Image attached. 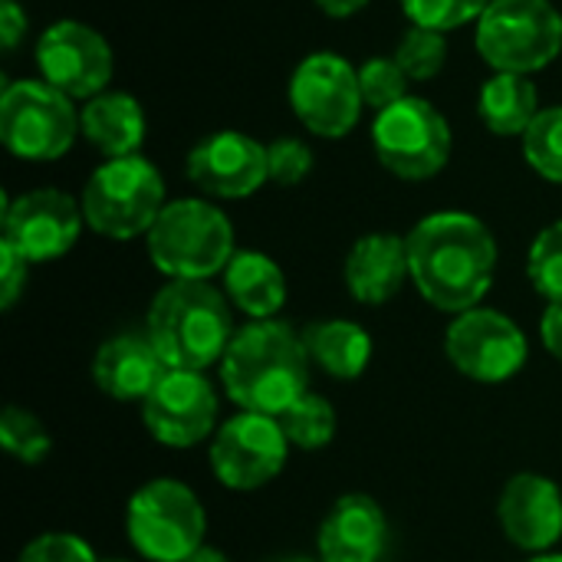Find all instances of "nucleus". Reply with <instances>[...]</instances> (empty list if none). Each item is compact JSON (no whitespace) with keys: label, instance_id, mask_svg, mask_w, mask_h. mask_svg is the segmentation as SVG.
<instances>
[{"label":"nucleus","instance_id":"25","mask_svg":"<svg viewBox=\"0 0 562 562\" xmlns=\"http://www.w3.org/2000/svg\"><path fill=\"white\" fill-rule=\"evenodd\" d=\"M280 425H283V431H286L293 448H300V451H323L326 445H333L339 418H336L333 402L310 389L303 398H296L280 415Z\"/></svg>","mask_w":562,"mask_h":562},{"label":"nucleus","instance_id":"7","mask_svg":"<svg viewBox=\"0 0 562 562\" xmlns=\"http://www.w3.org/2000/svg\"><path fill=\"white\" fill-rule=\"evenodd\" d=\"M474 43L494 72L533 76L562 53V10L553 0H491Z\"/></svg>","mask_w":562,"mask_h":562},{"label":"nucleus","instance_id":"28","mask_svg":"<svg viewBox=\"0 0 562 562\" xmlns=\"http://www.w3.org/2000/svg\"><path fill=\"white\" fill-rule=\"evenodd\" d=\"M412 82H431L448 63V33L428 26H408L392 53Z\"/></svg>","mask_w":562,"mask_h":562},{"label":"nucleus","instance_id":"18","mask_svg":"<svg viewBox=\"0 0 562 562\" xmlns=\"http://www.w3.org/2000/svg\"><path fill=\"white\" fill-rule=\"evenodd\" d=\"M389 547V517L369 494H342L319 524V562H382Z\"/></svg>","mask_w":562,"mask_h":562},{"label":"nucleus","instance_id":"35","mask_svg":"<svg viewBox=\"0 0 562 562\" xmlns=\"http://www.w3.org/2000/svg\"><path fill=\"white\" fill-rule=\"evenodd\" d=\"M26 10L16 0H0V46L3 53H13L26 36Z\"/></svg>","mask_w":562,"mask_h":562},{"label":"nucleus","instance_id":"37","mask_svg":"<svg viewBox=\"0 0 562 562\" xmlns=\"http://www.w3.org/2000/svg\"><path fill=\"white\" fill-rule=\"evenodd\" d=\"M326 16H336V20H346V16H356L359 10H366L372 0H313Z\"/></svg>","mask_w":562,"mask_h":562},{"label":"nucleus","instance_id":"8","mask_svg":"<svg viewBox=\"0 0 562 562\" xmlns=\"http://www.w3.org/2000/svg\"><path fill=\"white\" fill-rule=\"evenodd\" d=\"M79 109L43 79H13L0 92V142L33 165L59 161L79 138Z\"/></svg>","mask_w":562,"mask_h":562},{"label":"nucleus","instance_id":"1","mask_svg":"<svg viewBox=\"0 0 562 562\" xmlns=\"http://www.w3.org/2000/svg\"><path fill=\"white\" fill-rule=\"evenodd\" d=\"M412 286L438 313H468L484 303L497 277V237L468 211L425 214L408 234Z\"/></svg>","mask_w":562,"mask_h":562},{"label":"nucleus","instance_id":"21","mask_svg":"<svg viewBox=\"0 0 562 562\" xmlns=\"http://www.w3.org/2000/svg\"><path fill=\"white\" fill-rule=\"evenodd\" d=\"M79 132L102 155V161L105 158H128V155H142L148 119H145V109L135 95L119 92V89H105V92L92 95L89 102H82Z\"/></svg>","mask_w":562,"mask_h":562},{"label":"nucleus","instance_id":"30","mask_svg":"<svg viewBox=\"0 0 562 562\" xmlns=\"http://www.w3.org/2000/svg\"><path fill=\"white\" fill-rule=\"evenodd\" d=\"M359 86H362V99L366 109L372 112H385L389 105L408 99V86L412 79L405 76V69L398 66L395 56H372L359 66Z\"/></svg>","mask_w":562,"mask_h":562},{"label":"nucleus","instance_id":"27","mask_svg":"<svg viewBox=\"0 0 562 562\" xmlns=\"http://www.w3.org/2000/svg\"><path fill=\"white\" fill-rule=\"evenodd\" d=\"M527 165L543 178L562 184V105H547L520 138Z\"/></svg>","mask_w":562,"mask_h":562},{"label":"nucleus","instance_id":"40","mask_svg":"<svg viewBox=\"0 0 562 562\" xmlns=\"http://www.w3.org/2000/svg\"><path fill=\"white\" fill-rule=\"evenodd\" d=\"M277 562H316V560H310V557H283V560H277Z\"/></svg>","mask_w":562,"mask_h":562},{"label":"nucleus","instance_id":"13","mask_svg":"<svg viewBox=\"0 0 562 562\" xmlns=\"http://www.w3.org/2000/svg\"><path fill=\"white\" fill-rule=\"evenodd\" d=\"M142 425L165 448H198L221 428V395L207 372L168 369L142 402Z\"/></svg>","mask_w":562,"mask_h":562},{"label":"nucleus","instance_id":"10","mask_svg":"<svg viewBox=\"0 0 562 562\" xmlns=\"http://www.w3.org/2000/svg\"><path fill=\"white\" fill-rule=\"evenodd\" d=\"M286 99L296 122L310 135L329 142L346 138L366 112L359 66H352L333 49H316L296 63L286 86Z\"/></svg>","mask_w":562,"mask_h":562},{"label":"nucleus","instance_id":"24","mask_svg":"<svg viewBox=\"0 0 562 562\" xmlns=\"http://www.w3.org/2000/svg\"><path fill=\"white\" fill-rule=\"evenodd\" d=\"M540 109L537 82L520 72H494L477 92V119L501 138H524Z\"/></svg>","mask_w":562,"mask_h":562},{"label":"nucleus","instance_id":"4","mask_svg":"<svg viewBox=\"0 0 562 562\" xmlns=\"http://www.w3.org/2000/svg\"><path fill=\"white\" fill-rule=\"evenodd\" d=\"M145 254L165 280H214L237 254V234L217 201L175 198L145 234Z\"/></svg>","mask_w":562,"mask_h":562},{"label":"nucleus","instance_id":"16","mask_svg":"<svg viewBox=\"0 0 562 562\" xmlns=\"http://www.w3.org/2000/svg\"><path fill=\"white\" fill-rule=\"evenodd\" d=\"M184 175L201 198L244 201L270 181L267 145L237 128L211 132L188 151Z\"/></svg>","mask_w":562,"mask_h":562},{"label":"nucleus","instance_id":"17","mask_svg":"<svg viewBox=\"0 0 562 562\" xmlns=\"http://www.w3.org/2000/svg\"><path fill=\"white\" fill-rule=\"evenodd\" d=\"M497 524L527 557L553 553L562 540L560 484L537 471L514 474L497 497Z\"/></svg>","mask_w":562,"mask_h":562},{"label":"nucleus","instance_id":"41","mask_svg":"<svg viewBox=\"0 0 562 562\" xmlns=\"http://www.w3.org/2000/svg\"><path fill=\"white\" fill-rule=\"evenodd\" d=\"M99 562H132L128 557H105V560H99Z\"/></svg>","mask_w":562,"mask_h":562},{"label":"nucleus","instance_id":"36","mask_svg":"<svg viewBox=\"0 0 562 562\" xmlns=\"http://www.w3.org/2000/svg\"><path fill=\"white\" fill-rule=\"evenodd\" d=\"M540 339H543V349L562 366V303H547L540 316Z\"/></svg>","mask_w":562,"mask_h":562},{"label":"nucleus","instance_id":"26","mask_svg":"<svg viewBox=\"0 0 562 562\" xmlns=\"http://www.w3.org/2000/svg\"><path fill=\"white\" fill-rule=\"evenodd\" d=\"M0 448L20 464H43L53 451V438L30 408L7 405L0 415Z\"/></svg>","mask_w":562,"mask_h":562},{"label":"nucleus","instance_id":"3","mask_svg":"<svg viewBox=\"0 0 562 562\" xmlns=\"http://www.w3.org/2000/svg\"><path fill=\"white\" fill-rule=\"evenodd\" d=\"M234 306L211 280H165L145 310V336L168 369L221 366L237 326Z\"/></svg>","mask_w":562,"mask_h":562},{"label":"nucleus","instance_id":"19","mask_svg":"<svg viewBox=\"0 0 562 562\" xmlns=\"http://www.w3.org/2000/svg\"><path fill=\"white\" fill-rule=\"evenodd\" d=\"M342 280L349 296L362 306L392 303L405 283H412L408 240L389 231L362 234L342 260Z\"/></svg>","mask_w":562,"mask_h":562},{"label":"nucleus","instance_id":"31","mask_svg":"<svg viewBox=\"0 0 562 562\" xmlns=\"http://www.w3.org/2000/svg\"><path fill=\"white\" fill-rule=\"evenodd\" d=\"M487 7L491 0H402V10L412 26H428L438 33L477 23Z\"/></svg>","mask_w":562,"mask_h":562},{"label":"nucleus","instance_id":"2","mask_svg":"<svg viewBox=\"0 0 562 562\" xmlns=\"http://www.w3.org/2000/svg\"><path fill=\"white\" fill-rule=\"evenodd\" d=\"M310 352L303 333L283 319H247L237 326L217 375L224 395L240 412L280 418L296 398L310 392Z\"/></svg>","mask_w":562,"mask_h":562},{"label":"nucleus","instance_id":"23","mask_svg":"<svg viewBox=\"0 0 562 562\" xmlns=\"http://www.w3.org/2000/svg\"><path fill=\"white\" fill-rule=\"evenodd\" d=\"M303 342H306L310 362L336 382L362 379V372L372 362V349H375L369 329L362 323L342 319V316L310 323L303 329Z\"/></svg>","mask_w":562,"mask_h":562},{"label":"nucleus","instance_id":"5","mask_svg":"<svg viewBox=\"0 0 562 562\" xmlns=\"http://www.w3.org/2000/svg\"><path fill=\"white\" fill-rule=\"evenodd\" d=\"M86 227L105 240H135L151 231L168 204L165 178L145 155L105 158L79 194Z\"/></svg>","mask_w":562,"mask_h":562},{"label":"nucleus","instance_id":"11","mask_svg":"<svg viewBox=\"0 0 562 562\" xmlns=\"http://www.w3.org/2000/svg\"><path fill=\"white\" fill-rule=\"evenodd\" d=\"M290 438L273 415L237 412L207 441V468L221 487L254 494L273 484L290 461Z\"/></svg>","mask_w":562,"mask_h":562},{"label":"nucleus","instance_id":"34","mask_svg":"<svg viewBox=\"0 0 562 562\" xmlns=\"http://www.w3.org/2000/svg\"><path fill=\"white\" fill-rule=\"evenodd\" d=\"M30 260H23L10 244L0 240V310L10 313L20 296L26 293V283H30Z\"/></svg>","mask_w":562,"mask_h":562},{"label":"nucleus","instance_id":"32","mask_svg":"<svg viewBox=\"0 0 562 562\" xmlns=\"http://www.w3.org/2000/svg\"><path fill=\"white\" fill-rule=\"evenodd\" d=\"M267 165H270V184L296 188L313 175L316 158H313V148L303 138L283 135V138H273L267 145Z\"/></svg>","mask_w":562,"mask_h":562},{"label":"nucleus","instance_id":"38","mask_svg":"<svg viewBox=\"0 0 562 562\" xmlns=\"http://www.w3.org/2000/svg\"><path fill=\"white\" fill-rule=\"evenodd\" d=\"M184 562H231V557L224 553V550H217V547H211V543H204V547H198L191 557Z\"/></svg>","mask_w":562,"mask_h":562},{"label":"nucleus","instance_id":"6","mask_svg":"<svg viewBox=\"0 0 562 562\" xmlns=\"http://www.w3.org/2000/svg\"><path fill=\"white\" fill-rule=\"evenodd\" d=\"M125 537L148 562H184L207 537V510L178 477L145 481L125 504Z\"/></svg>","mask_w":562,"mask_h":562},{"label":"nucleus","instance_id":"39","mask_svg":"<svg viewBox=\"0 0 562 562\" xmlns=\"http://www.w3.org/2000/svg\"><path fill=\"white\" fill-rule=\"evenodd\" d=\"M524 562H562L560 550H553V553H540V557H530V560Z\"/></svg>","mask_w":562,"mask_h":562},{"label":"nucleus","instance_id":"20","mask_svg":"<svg viewBox=\"0 0 562 562\" xmlns=\"http://www.w3.org/2000/svg\"><path fill=\"white\" fill-rule=\"evenodd\" d=\"M168 372V366L161 362L158 349L151 346V339L142 333H115L109 336L95 356H92V382L102 395L125 402V405H142L151 389L161 382V375Z\"/></svg>","mask_w":562,"mask_h":562},{"label":"nucleus","instance_id":"14","mask_svg":"<svg viewBox=\"0 0 562 562\" xmlns=\"http://www.w3.org/2000/svg\"><path fill=\"white\" fill-rule=\"evenodd\" d=\"M36 72L43 82L69 95L72 102H89L105 92L115 72V56L109 40L82 20L49 23L33 49Z\"/></svg>","mask_w":562,"mask_h":562},{"label":"nucleus","instance_id":"15","mask_svg":"<svg viewBox=\"0 0 562 562\" xmlns=\"http://www.w3.org/2000/svg\"><path fill=\"white\" fill-rule=\"evenodd\" d=\"M3 244H10L30 263H49L66 257L86 227L82 204L59 188H33L3 198Z\"/></svg>","mask_w":562,"mask_h":562},{"label":"nucleus","instance_id":"33","mask_svg":"<svg viewBox=\"0 0 562 562\" xmlns=\"http://www.w3.org/2000/svg\"><path fill=\"white\" fill-rule=\"evenodd\" d=\"M16 562H99V557L86 537L69 533V530H49V533L33 537L16 553Z\"/></svg>","mask_w":562,"mask_h":562},{"label":"nucleus","instance_id":"29","mask_svg":"<svg viewBox=\"0 0 562 562\" xmlns=\"http://www.w3.org/2000/svg\"><path fill=\"white\" fill-rule=\"evenodd\" d=\"M527 277L547 303H562V217L533 237L527 254Z\"/></svg>","mask_w":562,"mask_h":562},{"label":"nucleus","instance_id":"12","mask_svg":"<svg viewBox=\"0 0 562 562\" xmlns=\"http://www.w3.org/2000/svg\"><path fill=\"white\" fill-rule=\"evenodd\" d=\"M448 362L477 385H504L530 362V342L517 319L501 310L474 306L451 316L445 333Z\"/></svg>","mask_w":562,"mask_h":562},{"label":"nucleus","instance_id":"22","mask_svg":"<svg viewBox=\"0 0 562 562\" xmlns=\"http://www.w3.org/2000/svg\"><path fill=\"white\" fill-rule=\"evenodd\" d=\"M221 290L247 319H280L290 296L283 267L263 250H237L221 273Z\"/></svg>","mask_w":562,"mask_h":562},{"label":"nucleus","instance_id":"9","mask_svg":"<svg viewBox=\"0 0 562 562\" xmlns=\"http://www.w3.org/2000/svg\"><path fill=\"white\" fill-rule=\"evenodd\" d=\"M372 151L379 165L402 181L441 175L454 151L451 122L422 95H408L372 119Z\"/></svg>","mask_w":562,"mask_h":562}]
</instances>
